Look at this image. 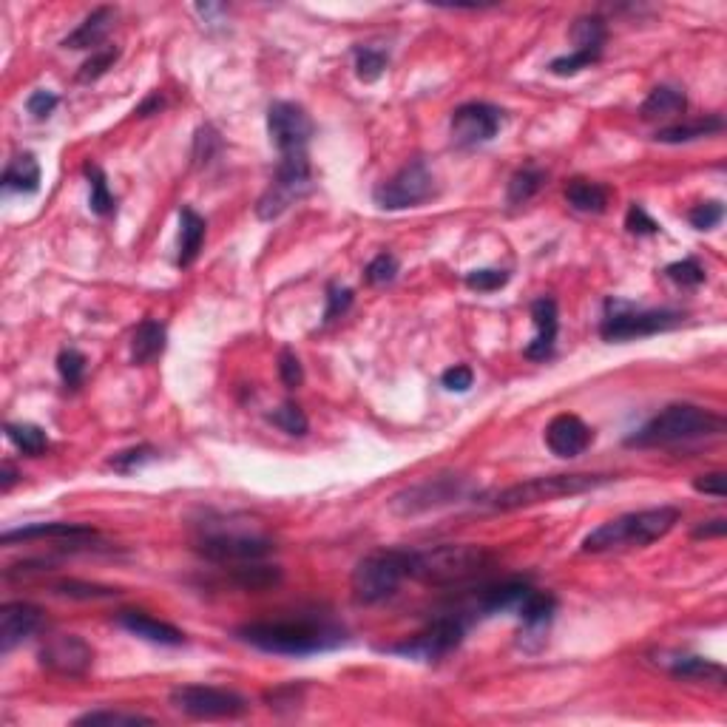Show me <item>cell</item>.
<instances>
[{
    "mask_svg": "<svg viewBox=\"0 0 727 727\" xmlns=\"http://www.w3.org/2000/svg\"><path fill=\"white\" fill-rule=\"evenodd\" d=\"M236 637L248 642L265 654H284V657H307L321 654L341 645V628L321 620H276L248 622L236 631Z\"/></svg>",
    "mask_w": 727,
    "mask_h": 727,
    "instance_id": "obj_1",
    "label": "cell"
},
{
    "mask_svg": "<svg viewBox=\"0 0 727 727\" xmlns=\"http://www.w3.org/2000/svg\"><path fill=\"white\" fill-rule=\"evenodd\" d=\"M682 520V512L676 506H657V509H642V512H628V515L614 517L594 532L583 537L580 549L586 554H611V551L645 549L651 543L662 540L665 534L676 529Z\"/></svg>",
    "mask_w": 727,
    "mask_h": 727,
    "instance_id": "obj_2",
    "label": "cell"
},
{
    "mask_svg": "<svg viewBox=\"0 0 727 727\" xmlns=\"http://www.w3.org/2000/svg\"><path fill=\"white\" fill-rule=\"evenodd\" d=\"M492 566V554L472 543H444L409 551V577L426 586H458Z\"/></svg>",
    "mask_w": 727,
    "mask_h": 727,
    "instance_id": "obj_3",
    "label": "cell"
},
{
    "mask_svg": "<svg viewBox=\"0 0 727 727\" xmlns=\"http://www.w3.org/2000/svg\"><path fill=\"white\" fill-rule=\"evenodd\" d=\"M725 418L696 404H674L654 415L637 435L628 438V446H671L682 441H696L708 435H722Z\"/></svg>",
    "mask_w": 727,
    "mask_h": 727,
    "instance_id": "obj_4",
    "label": "cell"
},
{
    "mask_svg": "<svg viewBox=\"0 0 727 727\" xmlns=\"http://www.w3.org/2000/svg\"><path fill=\"white\" fill-rule=\"evenodd\" d=\"M611 475H543V478L520 480L515 486H506L492 497V506L497 512H515V509H529L537 503H551L560 497H574L591 492L597 486L611 483Z\"/></svg>",
    "mask_w": 727,
    "mask_h": 727,
    "instance_id": "obj_5",
    "label": "cell"
},
{
    "mask_svg": "<svg viewBox=\"0 0 727 727\" xmlns=\"http://www.w3.org/2000/svg\"><path fill=\"white\" fill-rule=\"evenodd\" d=\"M409 577V551L407 549H384L367 554L358 560L350 577V588L358 603L375 605L390 600L398 586Z\"/></svg>",
    "mask_w": 727,
    "mask_h": 727,
    "instance_id": "obj_6",
    "label": "cell"
},
{
    "mask_svg": "<svg viewBox=\"0 0 727 727\" xmlns=\"http://www.w3.org/2000/svg\"><path fill=\"white\" fill-rule=\"evenodd\" d=\"M313 188V174H310V160L304 154H284L276 168V177L267 185V191L256 202V216L262 222L279 219L284 211H290L302 196L310 194Z\"/></svg>",
    "mask_w": 727,
    "mask_h": 727,
    "instance_id": "obj_7",
    "label": "cell"
},
{
    "mask_svg": "<svg viewBox=\"0 0 727 727\" xmlns=\"http://www.w3.org/2000/svg\"><path fill=\"white\" fill-rule=\"evenodd\" d=\"M685 321L679 310H637L631 304L608 302V316L603 319L605 341H634V338L668 333Z\"/></svg>",
    "mask_w": 727,
    "mask_h": 727,
    "instance_id": "obj_8",
    "label": "cell"
},
{
    "mask_svg": "<svg viewBox=\"0 0 727 727\" xmlns=\"http://www.w3.org/2000/svg\"><path fill=\"white\" fill-rule=\"evenodd\" d=\"M171 705L191 719H239L248 713V699L242 693L213 685H182L171 691Z\"/></svg>",
    "mask_w": 727,
    "mask_h": 727,
    "instance_id": "obj_9",
    "label": "cell"
},
{
    "mask_svg": "<svg viewBox=\"0 0 727 727\" xmlns=\"http://www.w3.org/2000/svg\"><path fill=\"white\" fill-rule=\"evenodd\" d=\"M375 205L384 211H404V208H415L426 199L435 196V177L426 168V162L415 160L404 165L395 177L381 182L375 188Z\"/></svg>",
    "mask_w": 727,
    "mask_h": 727,
    "instance_id": "obj_10",
    "label": "cell"
},
{
    "mask_svg": "<svg viewBox=\"0 0 727 727\" xmlns=\"http://www.w3.org/2000/svg\"><path fill=\"white\" fill-rule=\"evenodd\" d=\"M463 492H466V480L461 475H435V478H426L415 486H407L404 492H398L390 500V509L401 517L424 515L432 509L458 503Z\"/></svg>",
    "mask_w": 727,
    "mask_h": 727,
    "instance_id": "obj_11",
    "label": "cell"
},
{
    "mask_svg": "<svg viewBox=\"0 0 727 727\" xmlns=\"http://www.w3.org/2000/svg\"><path fill=\"white\" fill-rule=\"evenodd\" d=\"M463 634H466V622L461 617H441V620L429 622L421 634H415L401 645H392L390 654L421 659V662H438L461 645Z\"/></svg>",
    "mask_w": 727,
    "mask_h": 727,
    "instance_id": "obj_12",
    "label": "cell"
},
{
    "mask_svg": "<svg viewBox=\"0 0 727 727\" xmlns=\"http://www.w3.org/2000/svg\"><path fill=\"white\" fill-rule=\"evenodd\" d=\"M571 37L577 43V49L563 57L551 60L549 71L557 77H574L588 66H594L603 57L605 40H608V26L600 15H586L571 26Z\"/></svg>",
    "mask_w": 727,
    "mask_h": 727,
    "instance_id": "obj_13",
    "label": "cell"
},
{
    "mask_svg": "<svg viewBox=\"0 0 727 727\" xmlns=\"http://www.w3.org/2000/svg\"><path fill=\"white\" fill-rule=\"evenodd\" d=\"M267 134L279 154H304L313 137V120L299 103L279 100L267 108Z\"/></svg>",
    "mask_w": 727,
    "mask_h": 727,
    "instance_id": "obj_14",
    "label": "cell"
},
{
    "mask_svg": "<svg viewBox=\"0 0 727 727\" xmlns=\"http://www.w3.org/2000/svg\"><path fill=\"white\" fill-rule=\"evenodd\" d=\"M37 659L49 674L63 676V679H80L89 674L94 665V648L77 634H57L40 648Z\"/></svg>",
    "mask_w": 727,
    "mask_h": 727,
    "instance_id": "obj_15",
    "label": "cell"
},
{
    "mask_svg": "<svg viewBox=\"0 0 727 727\" xmlns=\"http://www.w3.org/2000/svg\"><path fill=\"white\" fill-rule=\"evenodd\" d=\"M196 551L213 560V563H256L273 551V543L267 537H256V534H239V532H219L208 534L196 543Z\"/></svg>",
    "mask_w": 727,
    "mask_h": 727,
    "instance_id": "obj_16",
    "label": "cell"
},
{
    "mask_svg": "<svg viewBox=\"0 0 727 727\" xmlns=\"http://www.w3.org/2000/svg\"><path fill=\"white\" fill-rule=\"evenodd\" d=\"M500 125H503V111L492 103H463L461 108L452 111L449 131H452L455 145L475 148V145L495 140Z\"/></svg>",
    "mask_w": 727,
    "mask_h": 727,
    "instance_id": "obj_17",
    "label": "cell"
},
{
    "mask_svg": "<svg viewBox=\"0 0 727 727\" xmlns=\"http://www.w3.org/2000/svg\"><path fill=\"white\" fill-rule=\"evenodd\" d=\"M591 429L583 418L577 415H557L546 426V446L557 458H577L591 446Z\"/></svg>",
    "mask_w": 727,
    "mask_h": 727,
    "instance_id": "obj_18",
    "label": "cell"
},
{
    "mask_svg": "<svg viewBox=\"0 0 727 727\" xmlns=\"http://www.w3.org/2000/svg\"><path fill=\"white\" fill-rule=\"evenodd\" d=\"M43 625V611L32 603H6L0 608V651H15Z\"/></svg>",
    "mask_w": 727,
    "mask_h": 727,
    "instance_id": "obj_19",
    "label": "cell"
},
{
    "mask_svg": "<svg viewBox=\"0 0 727 727\" xmlns=\"http://www.w3.org/2000/svg\"><path fill=\"white\" fill-rule=\"evenodd\" d=\"M94 537H97V529H91L86 523H32V526L3 532L0 543L12 546V543H26V540H69L74 546H83Z\"/></svg>",
    "mask_w": 727,
    "mask_h": 727,
    "instance_id": "obj_20",
    "label": "cell"
},
{
    "mask_svg": "<svg viewBox=\"0 0 727 727\" xmlns=\"http://www.w3.org/2000/svg\"><path fill=\"white\" fill-rule=\"evenodd\" d=\"M532 321L537 327V336L529 341L526 347V358L532 361H546L554 353V341H557V330H560V313H557V302L551 296H540L532 302Z\"/></svg>",
    "mask_w": 727,
    "mask_h": 727,
    "instance_id": "obj_21",
    "label": "cell"
},
{
    "mask_svg": "<svg viewBox=\"0 0 727 727\" xmlns=\"http://www.w3.org/2000/svg\"><path fill=\"white\" fill-rule=\"evenodd\" d=\"M117 622L123 625L125 631H131L134 637L148 639V642H157V645H168V648H177L185 642V634L174 628L171 622H162L145 611H120Z\"/></svg>",
    "mask_w": 727,
    "mask_h": 727,
    "instance_id": "obj_22",
    "label": "cell"
},
{
    "mask_svg": "<svg viewBox=\"0 0 727 727\" xmlns=\"http://www.w3.org/2000/svg\"><path fill=\"white\" fill-rule=\"evenodd\" d=\"M114 18H117V12H114L111 6L94 9L89 18L83 20V23L63 40V46H66V49H94V52H97V46L106 40L108 32H111V26H114Z\"/></svg>",
    "mask_w": 727,
    "mask_h": 727,
    "instance_id": "obj_23",
    "label": "cell"
},
{
    "mask_svg": "<svg viewBox=\"0 0 727 727\" xmlns=\"http://www.w3.org/2000/svg\"><path fill=\"white\" fill-rule=\"evenodd\" d=\"M688 111V97L676 86H657L645 97L639 108V117L645 123H659V120H676Z\"/></svg>",
    "mask_w": 727,
    "mask_h": 727,
    "instance_id": "obj_24",
    "label": "cell"
},
{
    "mask_svg": "<svg viewBox=\"0 0 727 727\" xmlns=\"http://www.w3.org/2000/svg\"><path fill=\"white\" fill-rule=\"evenodd\" d=\"M554 614H557V597L549 594V591H534V588H529V594L517 603V617H520L523 628L529 634H537V631L549 628Z\"/></svg>",
    "mask_w": 727,
    "mask_h": 727,
    "instance_id": "obj_25",
    "label": "cell"
},
{
    "mask_svg": "<svg viewBox=\"0 0 727 727\" xmlns=\"http://www.w3.org/2000/svg\"><path fill=\"white\" fill-rule=\"evenodd\" d=\"M205 219L194 208L179 211V267H191L205 245Z\"/></svg>",
    "mask_w": 727,
    "mask_h": 727,
    "instance_id": "obj_26",
    "label": "cell"
},
{
    "mask_svg": "<svg viewBox=\"0 0 727 727\" xmlns=\"http://www.w3.org/2000/svg\"><path fill=\"white\" fill-rule=\"evenodd\" d=\"M165 341H168L165 324L157 319L140 321V327L134 330V338H131V361L148 364V361L160 358L165 353Z\"/></svg>",
    "mask_w": 727,
    "mask_h": 727,
    "instance_id": "obj_27",
    "label": "cell"
},
{
    "mask_svg": "<svg viewBox=\"0 0 727 727\" xmlns=\"http://www.w3.org/2000/svg\"><path fill=\"white\" fill-rule=\"evenodd\" d=\"M3 191L15 194H37L40 191V165L35 154H18L3 171Z\"/></svg>",
    "mask_w": 727,
    "mask_h": 727,
    "instance_id": "obj_28",
    "label": "cell"
},
{
    "mask_svg": "<svg viewBox=\"0 0 727 727\" xmlns=\"http://www.w3.org/2000/svg\"><path fill=\"white\" fill-rule=\"evenodd\" d=\"M611 191L603 182H591V179H571L566 185V202L580 213H603L608 208Z\"/></svg>",
    "mask_w": 727,
    "mask_h": 727,
    "instance_id": "obj_29",
    "label": "cell"
},
{
    "mask_svg": "<svg viewBox=\"0 0 727 727\" xmlns=\"http://www.w3.org/2000/svg\"><path fill=\"white\" fill-rule=\"evenodd\" d=\"M529 583L523 580H506V583H497V586H489L480 591L478 597V608L483 614H497V611H509V608H517V603L529 594Z\"/></svg>",
    "mask_w": 727,
    "mask_h": 727,
    "instance_id": "obj_30",
    "label": "cell"
},
{
    "mask_svg": "<svg viewBox=\"0 0 727 727\" xmlns=\"http://www.w3.org/2000/svg\"><path fill=\"white\" fill-rule=\"evenodd\" d=\"M668 671L676 679H691V682H716V685L725 682V668L713 659L679 657L668 665Z\"/></svg>",
    "mask_w": 727,
    "mask_h": 727,
    "instance_id": "obj_31",
    "label": "cell"
},
{
    "mask_svg": "<svg viewBox=\"0 0 727 727\" xmlns=\"http://www.w3.org/2000/svg\"><path fill=\"white\" fill-rule=\"evenodd\" d=\"M722 128H725L722 117H708V120H696V123H679L671 125V128H659L657 140L668 142V145H679V142L702 140V137H710V134H719Z\"/></svg>",
    "mask_w": 727,
    "mask_h": 727,
    "instance_id": "obj_32",
    "label": "cell"
},
{
    "mask_svg": "<svg viewBox=\"0 0 727 727\" xmlns=\"http://www.w3.org/2000/svg\"><path fill=\"white\" fill-rule=\"evenodd\" d=\"M543 182H546V174L540 168H534V165H526V168L515 171V177L509 179V191H506L509 205H526V202H532L534 196L540 194Z\"/></svg>",
    "mask_w": 727,
    "mask_h": 727,
    "instance_id": "obj_33",
    "label": "cell"
},
{
    "mask_svg": "<svg viewBox=\"0 0 727 727\" xmlns=\"http://www.w3.org/2000/svg\"><path fill=\"white\" fill-rule=\"evenodd\" d=\"M233 580L245 591H265L282 583V568L276 566H259L256 563H242V566L233 571Z\"/></svg>",
    "mask_w": 727,
    "mask_h": 727,
    "instance_id": "obj_34",
    "label": "cell"
},
{
    "mask_svg": "<svg viewBox=\"0 0 727 727\" xmlns=\"http://www.w3.org/2000/svg\"><path fill=\"white\" fill-rule=\"evenodd\" d=\"M83 174H86V179H89L91 211L97 213V216H111L114 208H117V199H114V194L108 191V182H106V174H103V168H100V165H94V162H89V165L83 168Z\"/></svg>",
    "mask_w": 727,
    "mask_h": 727,
    "instance_id": "obj_35",
    "label": "cell"
},
{
    "mask_svg": "<svg viewBox=\"0 0 727 727\" xmlns=\"http://www.w3.org/2000/svg\"><path fill=\"white\" fill-rule=\"evenodd\" d=\"M6 435L15 444V449H20L29 458H37L49 449V435L35 424H6Z\"/></svg>",
    "mask_w": 727,
    "mask_h": 727,
    "instance_id": "obj_36",
    "label": "cell"
},
{
    "mask_svg": "<svg viewBox=\"0 0 727 727\" xmlns=\"http://www.w3.org/2000/svg\"><path fill=\"white\" fill-rule=\"evenodd\" d=\"M74 725L137 727V725H154V719H151V716H142V713H128V710H89V713L77 716Z\"/></svg>",
    "mask_w": 727,
    "mask_h": 727,
    "instance_id": "obj_37",
    "label": "cell"
},
{
    "mask_svg": "<svg viewBox=\"0 0 727 727\" xmlns=\"http://www.w3.org/2000/svg\"><path fill=\"white\" fill-rule=\"evenodd\" d=\"M387 63H390V57L381 49H373V46L355 49V71H358V80H364V83H375L387 71Z\"/></svg>",
    "mask_w": 727,
    "mask_h": 727,
    "instance_id": "obj_38",
    "label": "cell"
},
{
    "mask_svg": "<svg viewBox=\"0 0 727 727\" xmlns=\"http://www.w3.org/2000/svg\"><path fill=\"white\" fill-rule=\"evenodd\" d=\"M54 594L69 597V600H111V597L120 594V588L83 583V580H63V583L54 586Z\"/></svg>",
    "mask_w": 727,
    "mask_h": 727,
    "instance_id": "obj_39",
    "label": "cell"
},
{
    "mask_svg": "<svg viewBox=\"0 0 727 727\" xmlns=\"http://www.w3.org/2000/svg\"><path fill=\"white\" fill-rule=\"evenodd\" d=\"M57 373L69 390H77L83 384V375H86V355L74 350V347H66L63 353L57 355Z\"/></svg>",
    "mask_w": 727,
    "mask_h": 727,
    "instance_id": "obj_40",
    "label": "cell"
},
{
    "mask_svg": "<svg viewBox=\"0 0 727 727\" xmlns=\"http://www.w3.org/2000/svg\"><path fill=\"white\" fill-rule=\"evenodd\" d=\"M267 418L279 426L282 432L293 435V438H302V435H307V426H310L307 424V415L302 412V407H299V404H293V401L282 404V407L276 409V412H270Z\"/></svg>",
    "mask_w": 727,
    "mask_h": 727,
    "instance_id": "obj_41",
    "label": "cell"
},
{
    "mask_svg": "<svg viewBox=\"0 0 727 727\" xmlns=\"http://www.w3.org/2000/svg\"><path fill=\"white\" fill-rule=\"evenodd\" d=\"M117 57H120V49H114V46H103V49H97V52L91 54L89 60L83 63V69H80V74H77V80H80V83L100 80L108 69H114Z\"/></svg>",
    "mask_w": 727,
    "mask_h": 727,
    "instance_id": "obj_42",
    "label": "cell"
},
{
    "mask_svg": "<svg viewBox=\"0 0 727 727\" xmlns=\"http://www.w3.org/2000/svg\"><path fill=\"white\" fill-rule=\"evenodd\" d=\"M463 282H466L469 290L495 293V290H500V287L509 284V273H506V270H497V267H483V270H469Z\"/></svg>",
    "mask_w": 727,
    "mask_h": 727,
    "instance_id": "obj_43",
    "label": "cell"
},
{
    "mask_svg": "<svg viewBox=\"0 0 727 727\" xmlns=\"http://www.w3.org/2000/svg\"><path fill=\"white\" fill-rule=\"evenodd\" d=\"M668 279L676 282L679 287H699L705 282V267L699 265L696 259H682V262H674V265L665 267Z\"/></svg>",
    "mask_w": 727,
    "mask_h": 727,
    "instance_id": "obj_44",
    "label": "cell"
},
{
    "mask_svg": "<svg viewBox=\"0 0 727 727\" xmlns=\"http://www.w3.org/2000/svg\"><path fill=\"white\" fill-rule=\"evenodd\" d=\"M395 276H398V259L392 253H378L373 262L367 265V270H364V279L373 287L390 284Z\"/></svg>",
    "mask_w": 727,
    "mask_h": 727,
    "instance_id": "obj_45",
    "label": "cell"
},
{
    "mask_svg": "<svg viewBox=\"0 0 727 727\" xmlns=\"http://www.w3.org/2000/svg\"><path fill=\"white\" fill-rule=\"evenodd\" d=\"M157 458V452L151 449V446H131V449H125V452H117L114 458H111V469H117V472H134V469H140L142 463L154 461Z\"/></svg>",
    "mask_w": 727,
    "mask_h": 727,
    "instance_id": "obj_46",
    "label": "cell"
},
{
    "mask_svg": "<svg viewBox=\"0 0 727 727\" xmlns=\"http://www.w3.org/2000/svg\"><path fill=\"white\" fill-rule=\"evenodd\" d=\"M279 378H282V384L287 390H299L304 381V367L302 361H299V355L293 353L290 347H284L282 353H279Z\"/></svg>",
    "mask_w": 727,
    "mask_h": 727,
    "instance_id": "obj_47",
    "label": "cell"
},
{
    "mask_svg": "<svg viewBox=\"0 0 727 727\" xmlns=\"http://www.w3.org/2000/svg\"><path fill=\"white\" fill-rule=\"evenodd\" d=\"M722 216H725L722 202H702V205H696V208L688 213V219H691V225L696 231H713V228L722 222Z\"/></svg>",
    "mask_w": 727,
    "mask_h": 727,
    "instance_id": "obj_48",
    "label": "cell"
},
{
    "mask_svg": "<svg viewBox=\"0 0 727 727\" xmlns=\"http://www.w3.org/2000/svg\"><path fill=\"white\" fill-rule=\"evenodd\" d=\"M350 304H353V290L330 284V290H327V310H324V324H330V321H336L338 316H344V313L350 310Z\"/></svg>",
    "mask_w": 727,
    "mask_h": 727,
    "instance_id": "obj_49",
    "label": "cell"
},
{
    "mask_svg": "<svg viewBox=\"0 0 727 727\" xmlns=\"http://www.w3.org/2000/svg\"><path fill=\"white\" fill-rule=\"evenodd\" d=\"M625 228L631 233H637V236H654V233H659V222L657 219H651L648 211L634 202V205L628 208V213H625Z\"/></svg>",
    "mask_w": 727,
    "mask_h": 727,
    "instance_id": "obj_50",
    "label": "cell"
},
{
    "mask_svg": "<svg viewBox=\"0 0 727 727\" xmlns=\"http://www.w3.org/2000/svg\"><path fill=\"white\" fill-rule=\"evenodd\" d=\"M60 106V97L54 94V91H46V89H37L29 94V100H26V111L37 117V120H46L49 114H52L54 108Z\"/></svg>",
    "mask_w": 727,
    "mask_h": 727,
    "instance_id": "obj_51",
    "label": "cell"
},
{
    "mask_svg": "<svg viewBox=\"0 0 727 727\" xmlns=\"http://www.w3.org/2000/svg\"><path fill=\"white\" fill-rule=\"evenodd\" d=\"M472 381H475V373H472V367H466V364H455V367H449V370L441 375V384H444L449 392H466L472 387Z\"/></svg>",
    "mask_w": 727,
    "mask_h": 727,
    "instance_id": "obj_52",
    "label": "cell"
},
{
    "mask_svg": "<svg viewBox=\"0 0 727 727\" xmlns=\"http://www.w3.org/2000/svg\"><path fill=\"white\" fill-rule=\"evenodd\" d=\"M219 148V137L213 134V128H199L196 131V140H194V160L196 165H202V162H208L213 157V151Z\"/></svg>",
    "mask_w": 727,
    "mask_h": 727,
    "instance_id": "obj_53",
    "label": "cell"
},
{
    "mask_svg": "<svg viewBox=\"0 0 727 727\" xmlns=\"http://www.w3.org/2000/svg\"><path fill=\"white\" fill-rule=\"evenodd\" d=\"M727 475L725 472H708V475H699V478L693 480V489L696 492H702V495H710V497H722L727 495Z\"/></svg>",
    "mask_w": 727,
    "mask_h": 727,
    "instance_id": "obj_54",
    "label": "cell"
},
{
    "mask_svg": "<svg viewBox=\"0 0 727 727\" xmlns=\"http://www.w3.org/2000/svg\"><path fill=\"white\" fill-rule=\"evenodd\" d=\"M725 532H727V520L725 517H716V520H708V523L696 526V529H693V537H696V540H702V537L708 540V537H725Z\"/></svg>",
    "mask_w": 727,
    "mask_h": 727,
    "instance_id": "obj_55",
    "label": "cell"
},
{
    "mask_svg": "<svg viewBox=\"0 0 727 727\" xmlns=\"http://www.w3.org/2000/svg\"><path fill=\"white\" fill-rule=\"evenodd\" d=\"M162 106H165V103H162L160 94H148V97L142 100L140 106H137V111H134V114H137V117H148V114H160V108Z\"/></svg>",
    "mask_w": 727,
    "mask_h": 727,
    "instance_id": "obj_56",
    "label": "cell"
},
{
    "mask_svg": "<svg viewBox=\"0 0 727 727\" xmlns=\"http://www.w3.org/2000/svg\"><path fill=\"white\" fill-rule=\"evenodd\" d=\"M15 480H18V472L12 469V463H3V472H0V489H3V492H9V489L15 486Z\"/></svg>",
    "mask_w": 727,
    "mask_h": 727,
    "instance_id": "obj_57",
    "label": "cell"
}]
</instances>
